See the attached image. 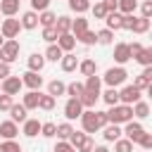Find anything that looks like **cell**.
<instances>
[{
	"label": "cell",
	"instance_id": "cell-1",
	"mask_svg": "<svg viewBox=\"0 0 152 152\" xmlns=\"http://www.w3.org/2000/svg\"><path fill=\"white\" fill-rule=\"evenodd\" d=\"M107 116H109V124H119V126H124V124H128V121H133V104H124V102H119V104H114V107H109L107 109Z\"/></svg>",
	"mask_w": 152,
	"mask_h": 152
},
{
	"label": "cell",
	"instance_id": "cell-2",
	"mask_svg": "<svg viewBox=\"0 0 152 152\" xmlns=\"http://www.w3.org/2000/svg\"><path fill=\"white\" fill-rule=\"evenodd\" d=\"M126 78H128V71H126L121 64H116V66H109V69L104 71L102 83H107L109 88H119V86L126 83Z\"/></svg>",
	"mask_w": 152,
	"mask_h": 152
},
{
	"label": "cell",
	"instance_id": "cell-3",
	"mask_svg": "<svg viewBox=\"0 0 152 152\" xmlns=\"http://www.w3.org/2000/svg\"><path fill=\"white\" fill-rule=\"evenodd\" d=\"M19 52H21V43L17 38H7L5 45L0 48V55H2V62L12 64L14 59H19Z\"/></svg>",
	"mask_w": 152,
	"mask_h": 152
},
{
	"label": "cell",
	"instance_id": "cell-4",
	"mask_svg": "<svg viewBox=\"0 0 152 152\" xmlns=\"http://www.w3.org/2000/svg\"><path fill=\"white\" fill-rule=\"evenodd\" d=\"M81 128H83L88 135L102 131V126H100V121H97V109H83V114H81Z\"/></svg>",
	"mask_w": 152,
	"mask_h": 152
},
{
	"label": "cell",
	"instance_id": "cell-5",
	"mask_svg": "<svg viewBox=\"0 0 152 152\" xmlns=\"http://www.w3.org/2000/svg\"><path fill=\"white\" fill-rule=\"evenodd\" d=\"M21 28H24V26H21V19H14V17L2 19V24H0V31H2L5 38H17Z\"/></svg>",
	"mask_w": 152,
	"mask_h": 152
},
{
	"label": "cell",
	"instance_id": "cell-6",
	"mask_svg": "<svg viewBox=\"0 0 152 152\" xmlns=\"http://www.w3.org/2000/svg\"><path fill=\"white\" fill-rule=\"evenodd\" d=\"M83 109H86V107L81 104V100H78V97H69V100H66V104H64V116H66V121L81 119Z\"/></svg>",
	"mask_w": 152,
	"mask_h": 152
},
{
	"label": "cell",
	"instance_id": "cell-7",
	"mask_svg": "<svg viewBox=\"0 0 152 152\" xmlns=\"http://www.w3.org/2000/svg\"><path fill=\"white\" fill-rule=\"evenodd\" d=\"M140 95H142V90L135 88L133 83H131V86H124V88L119 90V97H121L124 104H135V102L140 100Z\"/></svg>",
	"mask_w": 152,
	"mask_h": 152
},
{
	"label": "cell",
	"instance_id": "cell-8",
	"mask_svg": "<svg viewBox=\"0 0 152 152\" xmlns=\"http://www.w3.org/2000/svg\"><path fill=\"white\" fill-rule=\"evenodd\" d=\"M21 81H24V86L28 88V90H40V86H43V76H40V71H24L21 74Z\"/></svg>",
	"mask_w": 152,
	"mask_h": 152
},
{
	"label": "cell",
	"instance_id": "cell-9",
	"mask_svg": "<svg viewBox=\"0 0 152 152\" xmlns=\"http://www.w3.org/2000/svg\"><path fill=\"white\" fill-rule=\"evenodd\" d=\"M128 59H133V55H131V45H128V43H116V45H114V62L124 66Z\"/></svg>",
	"mask_w": 152,
	"mask_h": 152
},
{
	"label": "cell",
	"instance_id": "cell-10",
	"mask_svg": "<svg viewBox=\"0 0 152 152\" xmlns=\"http://www.w3.org/2000/svg\"><path fill=\"white\" fill-rule=\"evenodd\" d=\"M21 88H24V81L19 76H7L2 81V93H7V95H19Z\"/></svg>",
	"mask_w": 152,
	"mask_h": 152
},
{
	"label": "cell",
	"instance_id": "cell-11",
	"mask_svg": "<svg viewBox=\"0 0 152 152\" xmlns=\"http://www.w3.org/2000/svg\"><path fill=\"white\" fill-rule=\"evenodd\" d=\"M145 133V128H142V124H138V121H128V124H124V135L128 138V140H133V142H138V138Z\"/></svg>",
	"mask_w": 152,
	"mask_h": 152
},
{
	"label": "cell",
	"instance_id": "cell-12",
	"mask_svg": "<svg viewBox=\"0 0 152 152\" xmlns=\"http://www.w3.org/2000/svg\"><path fill=\"white\" fill-rule=\"evenodd\" d=\"M17 133H19V126H17V121H0V138L2 140H14L17 138Z\"/></svg>",
	"mask_w": 152,
	"mask_h": 152
},
{
	"label": "cell",
	"instance_id": "cell-13",
	"mask_svg": "<svg viewBox=\"0 0 152 152\" xmlns=\"http://www.w3.org/2000/svg\"><path fill=\"white\" fill-rule=\"evenodd\" d=\"M78 64H81V59H78L74 52H64V57L59 59V66H62V71H66V74L76 71V69H78Z\"/></svg>",
	"mask_w": 152,
	"mask_h": 152
},
{
	"label": "cell",
	"instance_id": "cell-14",
	"mask_svg": "<svg viewBox=\"0 0 152 152\" xmlns=\"http://www.w3.org/2000/svg\"><path fill=\"white\" fill-rule=\"evenodd\" d=\"M121 135H124V128H121L119 124H107V126L102 128V138H104L107 142H116Z\"/></svg>",
	"mask_w": 152,
	"mask_h": 152
},
{
	"label": "cell",
	"instance_id": "cell-15",
	"mask_svg": "<svg viewBox=\"0 0 152 152\" xmlns=\"http://www.w3.org/2000/svg\"><path fill=\"white\" fill-rule=\"evenodd\" d=\"M38 24H40V17H38V12H36V10H28V12H24V14H21V26H24L26 31L38 28Z\"/></svg>",
	"mask_w": 152,
	"mask_h": 152
},
{
	"label": "cell",
	"instance_id": "cell-16",
	"mask_svg": "<svg viewBox=\"0 0 152 152\" xmlns=\"http://www.w3.org/2000/svg\"><path fill=\"white\" fill-rule=\"evenodd\" d=\"M40 128H43V124H40L38 119H26V121L21 124V133H24L26 138H36V135L40 133Z\"/></svg>",
	"mask_w": 152,
	"mask_h": 152
},
{
	"label": "cell",
	"instance_id": "cell-17",
	"mask_svg": "<svg viewBox=\"0 0 152 152\" xmlns=\"http://www.w3.org/2000/svg\"><path fill=\"white\" fill-rule=\"evenodd\" d=\"M21 104L31 112V109H38L40 104V90H28L26 95H21Z\"/></svg>",
	"mask_w": 152,
	"mask_h": 152
},
{
	"label": "cell",
	"instance_id": "cell-18",
	"mask_svg": "<svg viewBox=\"0 0 152 152\" xmlns=\"http://www.w3.org/2000/svg\"><path fill=\"white\" fill-rule=\"evenodd\" d=\"M104 24H107V28L119 31V28H124V14H121V12H109V14L104 17Z\"/></svg>",
	"mask_w": 152,
	"mask_h": 152
},
{
	"label": "cell",
	"instance_id": "cell-19",
	"mask_svg": "<svg viewBox=\"0 0 152 152\" xmlns=\"http://www.w3.org/2000/svg\"><path fill=\"white\" fill-rule=\"evenodd\" d=\"M45 62H48V59H45V55H40V52H31L28 59H26V64H28L31 71H43Z\"/></svg>",
	"mask_w": 152,
	"mask_h": 152
},
{
	"label": "cell",
	"instance_id": "cell-20",
	"mask_svg": "<svg viewBox=\"0 0 152 152\" xmlns=\"http://www.w3.org/2000/svg\"><path fill=\"white\" fill-rule=\"evenodd\" d=\"M26 114H28V109H26L24 104H17V102H14V104L10 107V119H12V121H17V124H24V121L28 119Z\"/></svg>",
	"mask_w": 152,
	"mask_h": 152
},
{
	"label": "cell",
	"instance_id": "cell-21",
	"mask_svg": "<svg viewBox=\"0 0 152 152\" xmlns=\"http://www.w3.org/2000/svg\"><path fill=\"white\" fill-rule=\"evenodd\" d=\"M86 31H88V19H86L83 14H78V17L74 19V24H71V33H74V36H76V40H78Z\"/></svg>",
	"mask_w": 152,
	"mask_h": 152
},
{
	"label": "cell",
	"instance_id": "cell-22",
	"mask_svg": "<svg viewBox=\"0 0 152 152\" xmlns=\"http://www.w3.org/2000/svg\"><path fill=\"white\" fill-rule=\"evenodd\" d=\"M76 43H78V40H76V36H74V33H62V36L57 38V45H59L64 52H71V50L76 48Z\"/></svg>",
	"mask_w": 152,
	"mask_h": 152
},
{
	"label": "cell",
	"instance_id": "cell-23",
	"mask_svg": "<svg viewBox=\"0 0 152 152\" xmlns=\"http://www.w3.org/2000/svg\"><path fill=\"white\" fill-rule=\"evenodd\" d=\"M19 5H21V0H0V12L5 17H14L19 12Z\"/></svg>",
	"mask_w": 152,
	"mask_h": 152
},
{
	"label": "cell",
	"instance_id": "cell-24",
	"mask_svg": "<svg viewBox=\"0 0 152 152\" xmlns=\"http://www.w3.org/2000/svg\"><path fill=\"white\" fill-rule=\"evenodd\" d=\"M43 55H45V59H48V62H59V59L64 57V50H62L57 43H50V45H48V50H45Z\"/></svg>",
	"mask_w": 152,
	"mask_h": 152
},
{
	"label": "cell",
	"instance_id": "cell-25",
	"mask_svg": "<svg viewBox=\"0 0 152 152\" xmlns=\"http://www.w3.org/2000/svg\"><path fill=\"white\" fill-rule=\"evenodd\" d=\"M78 71H81V76H93V74H97V62L90 59V57H86V59H81Z\"/></svg>",
	"mask_w": 152,
	"mask_h": 152
},
{
	"label": "cell",
	"instance_id": "cell-26",
	"mask_svg": "<svg viewBox=\"0 0 152 152\" xmlns=\"http://www.w3.org/2000/svg\"><path fill=\"white\" fill-rule=\"evenodd\" d=\"M102 97V93H90V90H86L78 100H81V104L86 107V109H95V102Z\"/></svg>",
	"mask_w": 152,
	"mask_h": 152
},
{
	"label": "cell",
	"instance_id": "cell-27",
	"mask_svg": "<svg viewBox=\"0 0 152 152\" xmlns=\"http://www.w3.org/2000/svg\"><path fill=\"white\" fill-rule=\"evenodd\" d=\"M102 100H104V104H107V107L119 104V102H121V97H119V88H109V86H107V90L102 93Z\"/></svg>",
	"mask_w": 152,
	"mask_h": 152
},
{
	"label": "cell",
	"instance_id": "cell-28",
	"mask_svg": "<svg viewBox=\"0 0 152 152\" xmlns=\"http://www.w3.org/2000/svg\"><path fill=\"white\" fill-rule=\"evenodd\" d=\"M48 93H50V95H55V97L66 95V83H62L59 78H52V81L48 83Z\"/></svg>",
	"mask_w": 152,
	"mask_h": 152
},
{
	"label": "cell",
	"instance_id": "cell-29",
	"mask_svg": "<svg viewBox=\"0 0 152 152\" xmlns=\"http://www.w3.org/2000/svg\"><path fill=\"white\" fill-rule=\"evenodd\" d=\"M90 7H93L90 0H69V10L76 12V14H86Z\"/></svg>",
	"mask_w": 152,
	"mask_h": 152
},
{
	"label": "cell",
	"instance_id": "cell-30",
	"mask_svg": "<svg viewBox=\"0 0 152 152\" xmlns=\"http://www.w3.org/2000/svg\"><path fill=\"white\" fill-rule=\"evenodd\" d=\"M55 104H57V97L55 95H50V93H40V104H38V109H43V112H52L55 109Z\"/></svg>",
	"mask_w": 152,
	"mask_h": 152
},
{
	"label": "cell",
	"instance_id": "cell-31",
	"mask_svg": "<svg viewBox=\"0 0 152 152\" xmlns=\"http://www.w3.org/2000/svg\"><path fill=\"white\" fill-rule=\"evenodd\" d=\"M40 36H43V40L50 45V43H57V38H59L62 33L57 31V26H43V33H40Z\"/></svg>",
	"mask_w": 152,
	"mask_h": 152
},
{
	"label": "cell",
	"instance_id": "cell-32",
	"mask_svg": "<svg viewBox=\"0 0 152 152\" xmlns=\"http://www.w3.org/2000/svg\"><path fill=\"white\" fill-rule=\"evenodd\" d=\"M100 88H102V76H97V74L86 76V90H90V93H100Z\"/></svg>",
	"mask_w": 152,
	"mask_h": 152
},
{
	"label": "cell",
	"instance_id": "cell-33",
	"mask_svg": "<svg viewBox=\"0 0 152 152\" xmlns=\"http://www.w3.org/2000/svg\"><path fill=\"white\" fill-rule=\"evenodd\" d=\"M74 133V126L71 121H64V124H57V140H69Z\"/></svg>",
	"mask_w": 152,
	"mask_h": 152
},
{
	"label": "cell",
	"instance_id": "cell-34",
	"mask_svg": "<svg viewBox=\"0 0 152 152\" xmlns=\"http://www.w3.org/2000/svg\"><path fill=\"white\" fill-rule=\"evenodd\" d=\"M71 24H74V19L71 17H66V14H62V17H57V31L59 33H71Z\"/></svg>",
	"mask_w": 152,
	"mask_h": 152
},
{
	"label": "cell",
	"instance_id": "cell-35",
	"mask_svg": "<svg viewBox=\"0 0 152 152\" xmlns=\"http://www.w3.org/2000/svg\"><path fill=\"white\" fill-rule=\"evenodd\" d=\"M97 43H100V45H112V43H114V31L107 28V26L100 28V31H97Z\"/></svg>",
	"mask_w": 152,
	"mask_h": 152
},
{
	"label": "cell",
	"instance_id": "cell-36",
	"mask_svg": "<svg viewBox=\"0 0 152 152\" xmlns=\"http://www.w3.org/2000/svg\"><path fill=\"white\" fill-rule=\"evenodd\" d=\"M83 93H86V83H81V81H74V83L66 86V95L69 97H81Z\"/></svg>",
	"mask_w": 152,
	"mask_h": 152
},
{
	"label": "cell",
	"instance_id": "cell-37",
	"mask_svg": "<svg viewBox=\"0 0 152 152\" xmlns=\"http://www.w3.org/2000/svg\"><path fill=\"white\" fill-rule=\"evenodd\" d=\"M133 114H135V119H145V116H150V102L138 100V102L133 104Z\"/></svg>",
	"mask_w": 152,
	"mask_h": 152
},
{
	"label": "cell",
	"instance_id": "cell-38",
	"mask_svg": "<svg viewBox=\"0 0 152 152\" xmlns=\"http://www.w3.org/2000/svg\"><path fill=\"white\" fill-rule=\"evenodd\" d=\"M131 31H133V33H147V31H150V19H145V17H135Z\"/></svg>",
	"mask_w": 152,
	"mask_h": 152
},
{
	"label": "cell",
	"instance_id": "cell-39",
	"mask_svg": "<svg viewBox=\"0 0 152 152\" xmlns=\"http://www.w3.org/2000/svg\"><path fill=\"white\" fill-rule=\"evenodd\" d=\"M138 0H119V12L121 14H135Z\"/></svg>",
	"mask_w": 152,
	"mask_h": 152
},
{
	"label": "cell",
	"instance_id": "cell-40",
	"mask_svg": "<svg viewBox=\"0 0 152 152\" xmlns=\"http://www.w3.org/2000/svg\"><path fill=\"white\" fill-rule=\"evenodd\" d=\"M38 17H40V26H55V24H57V14L50 12V10L38 12Z\"/></svg>",
	"mask_w": 152,
	"mask_h": 152
},
{
	"label": "cell",
	"instance_id": "cell-41",
	"mask_svg": "<svg viewBox=\"0 0 152 152\" xmlns=\"http://www.w3.org/2000/svg\"><path fill=\"white\" fill-rule=\"evenodd\" d=\"M133 140H128V138H119L116 142H114V152H133Z\"/></svg>",
	"mask_w": 152,
	"mask_h": 152
},
{
	"label": "cell",
	"instance_id": "cell-42",
	"mask_svg": "<svg viewBox=\"0 0 152 152\" xmlns=\"http://www.w3.org/2000/svg\"><path fill=\"white\" fill-rule=\"evenodd\" d=\"M0 152H24V150H21V145L14 138V140H2L0 142Z\"/></svg>",
	"mask_w": 152,
	"mask_h": 152
},
{
	"label": "cell",
	"instance_id": "cell-43",
	"mask_svg": "<svg viewBox=\"0 0 152 152\" xmlns=\"http://www.w3.org/2000/svg\"><path fill=\"white\" fill-rule=\"evenodd\" d=\"M135 62L142 64V66H150V64H152V45H150V48H142V52L135 57Z\"/></svg>",
	"mask_w": 152,
	"mask_h": 152
},
{
	"label": "cell",
	"instance_id": "cell-44",
	"mask_svg": "<svg viewBox=\"0 0 152 152\" xmlns=\"http://www.w3.org/2000/svg\"><path fill=\"white\" fill-rule=\"evenodd\" d=\"M90 12H93V17H95V19H104V17L109 14V10L104 7V2H102V0H100V2H95V5L90 7Z\"/></svg>",
	"mask_w": 152,
	"mask_h": 152
},
{
	"label": "cell",
	"instance_id": "cell-45",
	"mask_svg": "<svg viewBox=\"0 0 152 152\" xmlns=\"http://www.w3.org/2000/svg\"><path fill=\"white\" fill-rule=\"evenodd\" d=\"M40 135H43V138H57V124L45 121L43 128H40Z\"/></svg>",
	"mask_w": 152,
	"mask_h": 152
},
{
	"label": "cell",
	"instance_id": "cell-46",
	"mask_svg": "<svg viewBox=\"0 0 152 152\" xmlns=\"http://www.w3.org/2000/svg\"><path fill=\"white\" fill-rule=\"evenodd\" d=\"M86 138H88V133H86V131H76V128H74V133H71L69 142H71V145H74V147L78 150V147H81V142H83Z\"/></svg>",
	"mask_w": 152,
	"mask_h": 152
},
{
	"label": "cell",
	"instance_id": "cell-47",
	"mask_svg": "<svg viewBox=\"0 0 152 152\" xmlns=\"http://www.w3.org/2000/svg\"><path fill=\"white\" fill-rule=\"evenodd\" d=\"M78 43H83V45H95V43H97V31H90V28H88V31L78 38Z\"/></svg>",
	"mask_w": 152,
	"mask_h": 152
},
{
	"label": "cell",
	"instance_id": "cell-48",
	"mask_svg": "<svg viewBox=\"0 0 152 152\" xmlns=\"http://www.w3.org/2000/svg\"><path fill=\"white\" fill-rule=\"evenodd\" d=\"M14 104V95L0 93V112H10V107Z\"/></svg>",
	"mask_w": 152,
	"mask_h": 152
},
{
	"label": "cell",
	"instance_id": "cell-49",
	"mask_svg": "<svg viewBox=\"0 0 152 152\" xmlns=\"http://www.w3.org/2000/svg\"><path fill=\"white\" fill-rule=\"evenodd\" d=\"M55 152H78L69 140H57V145H55Z\"/></svg>",
	"mask_w": 152,
	"mask_h": 152
},
{
	"label": "cell",
	"instance_id": "cell-50",
	"mask_svg": "<svg viewBox=\"0 0 152 152\" xmlns=\"http://www.w3.org/2000/svg\"><path fill=\"white\" fill-rule=\"evenodd\" d=\"M135 145H140L142 150H152V135H150V133L145 131V133H142V135L138 138V142H135Z\"/></svg>",
	"mask_w": 152,
	"mask_h": 152
},
{
	"label": "cell",
	"instance_id": "cell-51",
	"mask_svg": "<svg viewBox=\"0 0 152 152\" xmlns=\"http://www.w3.org/2000/svg\"><path fill=\"white\" fill-rule=\"evenodd\" d=\"M140 17L152 19V0H142L140 2Z\"/></svg>",
	"mask_w": 152,
	"mask_h": 152
},
{
	"label": "cell",
	"instance_id": "cell-52",
	"mask_svg": "<svg viewBox=\"0 0 152 152\" xmlns=\"http://www.w3.org/2000/svg\"><path fill=\"white\" fill-rule=\"evenodd\" d=\"M31 10L45 12V10H50V0H31Z\"/></svg>",
	"mask_w": 152,
	"mask_h": 152
},
{
	"label": "cell",
	"instance_id": "cell-53",
	"mask_svg": "<svg viewBox=\"0 0 152 152\" xmlns=\"http://www.w3.org/2000/svg\"><path fill=\"white\" fill-rule=\"evenodd\" d=\"M93 150H95V140H93V138L88 135V138H86V140L81 142V147H78V152H93Z\"/></svg>",
	"mask_w": 152,
	"mask_h": 152
},
{
	"label": "cell",
	"instance_id": "cell-54",
	"mask_svg": "<svg viewBox=\"0 0 152 152\" xmlns=\"http://www.w3.org/2000/svg\"><path fill=\"white\" fill-rule=\"evenodd\" d=\"M133 86H135V88H140V90H147L150 81H147V78H145L142 74H140V76H135V78H133Z\"/></svg>",
	"mask_w": 152,
	"mask_h": 152
},
{
	"label": "cell",
	"instance_id": "cell-55",
	"mask_svg": "<svg viewBox=\"0 0 152 152\" xmlns=\"http://www.w3.org/2000/svg\"><path fill=\"white\" fill-rule=\"evenodd\" d=\"M7 76H12V69H10L7 62H0V81H5Z\"/></svg>",
	"mask_w": 152,
	"mask_h": 152
},
{
	"label": "cell",
	"instance_id": "cell-56",
	"mask_svg": "<svg viewBox=\"0 0 152 152\" xmlns=\"http://www.w3.org/2000/svg\"><path fill=\"white\" fill-rule=\"evenodd\" d=\"M133 21H135V14H124V28L126 31L133 28Z\"/></svg>",
	"mask_w": 152,
	"mask_h": 152
},
{
	"label": "cell",
	"instance_id": "cell-57",
	"mask_svg": "<svg viewBox=\"0 0 152 152\" xmlns=\"http://www.w3.org/2000/svg\"><path fill=\"white\" fill-rule=\"evenodd\" d=\"M128 45H131V55H133V59H135V57L142 52V45H140V43H128Z\"/></svg>",
	"mask_w": 152,
	"mask_h": 152
},
{
	"label": "cell",
	"instance_id": "cell-58",
	"mask_svg": "<svg viewBox=\"0 0 152 152\" xmlns=\"http://www.w3.org/2000/svg\"><path fill=\"white\" fill-rule=\"evenodd\" d=\"M142 76H145V78L152 83V64H150V66H142Z\"/></svg>",
	"mask_w": 152,
	"mask_h": 152
},
{
	"label": "cell",
	"instance_id": "cell-59",
	"mask_svg": "<svg viewBox=\"0 0 152 152\" xmlns=\"http://www.w3.org/2000/svg\"><path fill=\"white\" fill-rule=\"evenodd\" d=\"M93 152H109V147H107V145H95Z\"/></svg>",
	"mask_w": 152,
	"mask_h": 152
},
{
	"label": "cell",
	"instance_id": "cell-60",
	"mask_svg": "<svg viewBox=\"0 0 152 152\" xmlns=\"http://www.w3.org/2000/svg\"><path fill=\"white\" fill-rule=\"evenodd\" d=\"M145 93H147V97H150V100H152V83H150V86H147V90H145Z\"/></svg>",
	"mask_w": 152,
	"mask_h": 152
},
{
	"label": "cell",
	"instance_id": "cell-61",
	"mask_svg": "<svg viewBox=\"0 0 152 152\" xmlns=\"http://www.w3.org/2000/svg\"><path fill=\"white\" fill-rule=\"evenodd\" d=\"M5 40H7V38H5V36H2V31H0V48L5 45Z\"/></svg>",
	"mask_w": 152,
	"mask_h": 152
},
{
	"label": "cell",
	"instance_id": "cell-62",
	"mask_svg": "<svg viewBox=\"0 0 152 152\" xmlns=\"http://www.w3.org/2000/svg\"><path fill=\"white\" fill-rule=\"evenodd\" d=\"M0 93H2V81H0Z\"/></svg>",
	"mask_w": 152,
	"mask_h": 152
},
{
	"label": "cell",
	"instance_id": "cell-63",
	"mask_svg": "<svg viewBox=\"0 0 152 152\" xmlns=\"http://www.w3.org/2000/svg\"><path fill=\"white\" fill-rule=\"evenodd\" d=\"M0 62H2V55H0Z\"/></svg>",
	"mask_w": 152,
	"mask_h": 152
},
{
	"label": "cell",
	"instance_id": "cell-64",
	"mask_svg": "<svg viewBox=\"0 0 152 152\" xmlns=\"http://www.w3.org/2000/svg\"><path fill=\"white\" fill-rule=\"evenodd\" d=\"M0 14H2V12H0Z\"/></svg>",
	"mask_w": 152,
	"mask_h": 152
}]
</instances>
